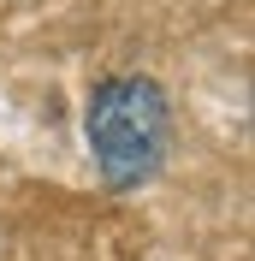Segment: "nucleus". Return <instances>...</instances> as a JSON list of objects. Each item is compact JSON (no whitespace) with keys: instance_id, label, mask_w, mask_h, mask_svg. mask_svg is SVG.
<instances>
[{"instance_id":"f257e3e1","label":"nucleus","mask_w":255,"mask_h":261,"mask_svg":"<svg viewBox=\"0 0 255 261\" xmlns=\"http://www.w3.org/2000/svg\"><path fill=\"white\" fill-rule=\"evenodd\" d=\"M83 143L95 154V172L107 190H143L160 178L172 154V101L155 77L119 71L101 77L83 101Z\"/></svg>"}]
</instances>
